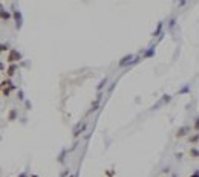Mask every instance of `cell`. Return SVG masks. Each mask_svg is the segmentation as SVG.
Listing matches in <instances>:
<instances>
[{"instance_id":"7c38bea8","label":"cell","mask_w":199,"mask_h":177,"mask_svg":"<svg viewBox=\"0 0 199 177\" xmlns=\"http://www.w3.org/2000/svg\"><path fill=\"white\" fill-rule=\"evenodd\" d=\"M9 93H11V88L9 87H3V95L5 96H9Z\"/></svg>"},{"instance_id":"9c48e42d","label":"cell","mask_w":199,"mask_h":177,"mask_svg":"<svg viewBox=\"0 0 199 177\" xmlns=\"http://www.w3.org/2000/svg\"><path fill=\"white\" fill-rule=\"evenodd\" d=\"M100 99H101V95H98L97 101H95V103H94V104H92V108H90V113H92V111H95V110L98 108V105H100Z\"/></svg>"},{"instance_id":"4fadbf2b","label":"cell","mask_w":199,"mask_h":177,"mask_svg":"<svg viewBox=\"0 0 199 177\" xmlns=\"http://www.w3.org/2000/svg\"><path fill=\"white\" fill-rule=\"evenodd\" d=\"M190 156H193V157H198V150H196V148L190 150Z\"/></svg>"},{"instance_id":"3957f363","label":"cell","mask_w":199,"mask_h":177,"mask_svg":"<svg viewBox=\"0 0 199 177\" xmlns=\"http://www.w3.org/2000/svg\"><path fill=\"white\" fill-rule=\"evenodd\" d=\"M14 20H16V29H20L22 24H23V17H22V12L20 11H14Z\"/></svg>"},{"instance_id":"5bb4252c","label":"cell","mask_w":199,"mask_h":177,"mask_svg":"<svg viewBox=\"0 0 199 177\" xmlns=\"http://www.w3.org/2000/svg\"><path fill=\"white\" fill-rule=\"evenodd\" d=\"M161 28H162V23H159V24H158V29H156V32H155V34H153V35H155V37H156V35H158V34H159V32H161Z\"/></svg>"},{"instance_id":"ac0fdd59","label":"cell","mask_w":199,"mask_h":177,"mask_svg":"<svg viewBox=\"0 0 199 177\" xmlns=\"http://www.w3.org/2000/svg\"><path fill=\"white\" fill-rule=\"evenodd\" d=\"M19 177H28V176H26V173H22V174H20Z\"/></svg>"},{"instance_id":"8fae6325","label":"cell","mask_w":199,"mask_h":177,"mask_svg":"<svg viewBox=\"0 0 199 177\" xmlns=\"http://www.w3.org/2000/svg\"><path fill=\"white\" fill-rule=\"evenodd\" d=\"M104 84H107V80H106V78H104V80H103V81L98 84V87H97V88H98V90H101V88L104 87Z\"/></svg>"},{"instance_id":"9a60e30c","label":"cell","mask_w":199,"mask_h":177,"mask_svg":"<svg viewBox=\"0 0 199 177\" xmlns=\"http://www.w3.org/2000/svg\"><path fill=\"white\" fill-rule=\"evenodd\" d=\"M64 154H66V151H63V153L60 154V157H58V162H63V159H64Z\"/></svg>"},{"instance_id":"52a82bcc","label":"cell","mask_w":199,"mask_h":177,"mask_svg":"<svg viewBox=\"0 0 199 177\" xmlns=\"http://www.w3.org/2000/svg\"><path fill=\"white\" fill-rule=\"evenodd\" d=\"M16 118H17V110L11 108L9 113H8V121H16Z\"/></svg>"},{"instance_id":"7a4b0ae2","label":"cell","mask_w":199,"mask_h":177,"mask_svg":"<svg viewBox=\"0 0 199 177\" xmlns=\"http://www.w3.org/2000/svg\"><path fill=\"white\" fill-rule=\"evenodd\" d=\"M136 61H138V58L135 60L133 55H126V57H123L121 60H119L118 66H119V67H124V66H127V64H133V63H136Z\"/></svg>"},{"instance_id":"ffe728a7","label":"cell","mask_w":199,"mask_h":177,"mask_svg":"<svg viewBox=\"0 0 199 177\" xmlns=\"http://www.w3.org/2000/svg\"><path fill=\"white\" fill-rule=\"evenodd\" d=\"M0 70H3V64H2V63H0Z\"/></svg>"},{"instance_id":"2e32d148","label":"cell","mask_w":199,"mask_h":177,"mask_svg":"<svg viewBox=\"0 0 199 177\" xmlns=\"http://www.w3.org/2000/svg\"><path fill=\"white\" fill-rule=\"evenodd\" d=\"M190 141H193V142L196 144V142H198V134H195L193 137H190Z\"/></svg>"},{"instance_id":"8992f818","label":"cell","mask_w":199,"mask_h":177,"mask_svg":"<svg viewBox=\"0 0 199 177\" xmlns=\"http://www.w3.org/2000/svg\"><path fill=\"white\" fill-rule=\"evenodd\" d=\"M16 70H17V64H9V67L6 69V75H8V78H11V77H14V73H16Z\"/></svg>"},{"instance_id":"277c9868","label":"cell","mask_w":199,"mask_h":177,"mask_svg":"<svg viewBox=\"0 0 199 177\" xmlns=\"http://www.w3.org/2000/svg\"><path fill=\"white\" fill-rule=\"evenodd\" d=\"M11 12L9 11H6L2 5H0V20H3V21H8V20H11Z\"/></svg>"},{"instance_id":"d6986e66","label":"cell","mask_w":199,"mask_h":177,"mask_svg":"<svg viewBox=\"0 0 199 177\" xmlns=\"http://www.w3.org/2000/svg\"><path fill=\"white\" fill-rule=\"evenodd\" d=\"M192 177H198V171H195V173H193V176H192Z\"/></svg>"},{"instance_id":"44dd1931","label":"cell","mask_w":199,"mask_h":177,"mask_svg":"<svg viewBox=\"0 0 199 177\" xmlns=\"http://www.w3.org/2000/svg\"><path fill=\"white\" fill-rule=\"evenodd\" d=\"M173 177H175V176H173Z\"/></svg>"},{"instance_id":"30bf717a","label":"cell","mask_w":199,"mask_h":177,"mask_svg":"<svg viewBox=\"0 0 199 177\" xmlns=\"http://www.w3.org/2000/svg\"><path fill=\"white\" fill-rule=\"evenodd\" d=\"M0 52H9V46L0 43Z\"/></svg>"},{"instance_id":"ba28073f","label":"cell","mask_w":199,"mask_h":177,"mask_svg":"<svg viewBox=\"0 0 199 177\" xmlns=\"http://www.w3.org/2000/svg\"><path fill=\"white\" fill-rule=\"evenodd\" d=\"M187 131H190V128L189 127H182L181 130H178V137H182V136H185V134H187Z\"/></svg>"},{"instance_id":"5b68a950","label":"cell","mask_w":199,"mask_h":177,"mask_svg":"<svg viewBox=\"0 0 199 177\" xmlns=\"http://www.w3.org/2000/svg\"><path fill=\"white\" fill-rule=\"evenodd\" d=\"M84 128H86V124H84V122H83V124H81V122L77 124V127L74 128V136L77 137L80 133H83V131H84Z\"/></svg>"},{"instance_id":"e0dca14e","label":"cell","mask_w":199,"mask_h":177,"mask_svg":"<svg viewBox=\"0 0 199 177\" xmlns=\"http://www.w3.org/2000/svg\"><path fill=\"white\" fill-rule=\"evenodd\" d=\"M19 99H23V92H19Z\"/></svg>"},{"instance_id":"6da1fadb","label":"cell","mask_w":199,"mask_h":177,"mask_svg":"<svg viewBox=\"0 0 199 177\" xmlns=\"http://www.w3.org/2000/svg\"><path fill=\"white\" fill-rule=\"evenodd\" d=\"M22 60V54L19 52L17 49H9V52H8V58L6 61L9 63V64H16L17 61Z\"/></svg>"}]
</instances>
